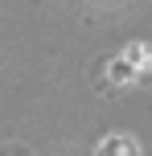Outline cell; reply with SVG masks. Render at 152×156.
Masks as SVG:
<instances>
[{"label": "cell", "instance_id": "cell-1", "mask_svg": "<svg viewBox=\"0 0 152 156\" xmlns=\"http://www.w3.org/2000/svg\"><path fill=\"white\" fill-rule=\"evenodd\" d=\"M99 156H136V148H132L128 140H119V136H115V140L103 144V152H99Z\"/></svg>", "mask_w": 152, "mask_h": 156}, {"label": "cell", "instance_id": "cell-2", "mask_svg": "<svg viewBox=\"0 0 152 156\" xmlns=\"http://www.w3.org/2000/svg\"><path fill=\"white\" fill-rule=\"evenodd\" d=\"M111 78L115 82H128L132 78V62H111Z\"/></svg>", "mask_w": 152, "mask_h": 156}]
</instances>
